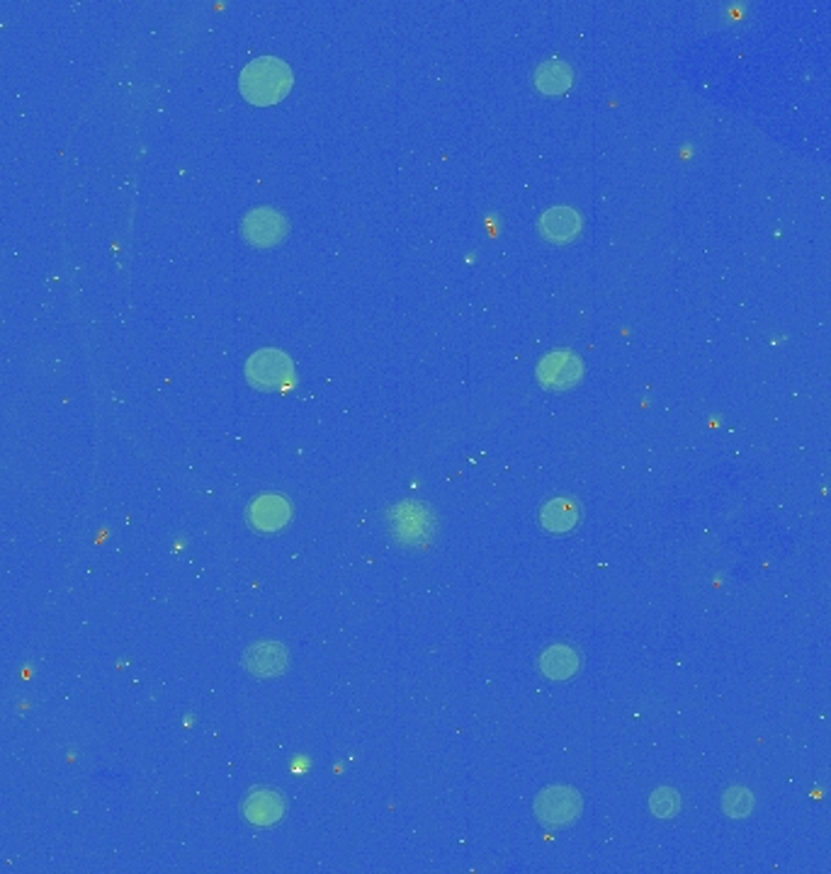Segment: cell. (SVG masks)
Wrapping results in <instances>:
<instances>
[{"instance_id": "6da1fadb", "label": "cell", "mask_w": 831, "mask_h": 874, "mask_svg": "<svg viewBox=\"0 0 831 874\" xmlns=\"http://www.w3.org/2000/svg\"><path fill=\"white\" fill-rule=\"evenodd\" d=\"M292 88V71L290 66L282 59L275 56H260L253 59L251 64L239 76V90L251 105L256 107H268L275 105L290 93Z\"/></svg>"}, {"instance_id": "7a4b0ae2", "label": "cell", "mask_w": 831, "mask_h": 874, "mask_svg": "<svg viewBox=\"0 0 831 874\" xmlns=\"http://www.w3.org/2000/svg\"><path fill=\"white\" fill-rule=\"evenodd\" d=\"M533 809L542 826L567 828L581 816V794L567 785L545 787L535 797Z\"/></svg>"}, {"instance_id": "3957f363", "label": "cell", "mask_w": 831, "mask_h": 874, "mask_svg": "<svg viewBox=\"0 0 831 874\" xmlns=\"http://www.w3.org/2000/svg\"><path fill=\"white\" fill-rule=\"evenodd\" d=\"M292 360L282 350L275 348H263L258 353L251 355L246 365V377L248 382L256 389L263 391H277L292 382Z\"/></svg>"}, {"instance_id": "277c9868", "label": "cell", "mask_w": 831, "mask_h": 874, "mask_svg": "<svg viewBox=\"0 0 831 874\" xmlns=\"http://www.w3.org/2000/svg\"><path fill=\"white\" fill-rule=\"evenodd\" d=\"M285 214H280L273 207H253L246 217L241 219V234L251 246L270 248L280 243L287 236Z\"/></svg>"}, {"instance_id": "5b68a950", "label": "cell", "mask_w": 831, "mask_h": 874, "mask_svg": "<svg viewBox=\"0 0 831 874\" xmlns=\"http://www.w3.org/2000/svg\"><path fill=\"white\" fill-rule=\"evenodd\" d=\"M584 365H581L579 355L569 353V350H554V353L542 357L540 367H537V377L545 389L564 391L579 384Z\"/></svg>"}, {"instance_id": "8992f818", "label": "cell", "mask_w": 831, "mask_h": 874, "mask_svg": "<svg viewBox=\"0 0 831 874\" xmlns=\"http://www.w3.org/2000/svg\"><path fill=\"white\" fill-rule=\"evenodd\" d=\"M290 518V503H287L285 496H277V493H265V496L256 498L251 503V508H248V522L258 532H280L290 522Z\"/></svg>"}, {"instance_id": "52a82bcc", "label": "cell", "mask_w": 831, "mask_h": 874, "mask_svg": "<svg viewBox=\"0 0 831 874\" xmlns=\"http://www.w3.org/2000/svg\"><path fill=\"white\" fill-rule=\"evenodd\" d=\"M243 666H246L248 673L256 675V678H275V675H282L287 671V666H290V654H287V649L282 644L263 641V644L251 646V649L246 651V656H243Z\"/></svg>"}, {"instance_id": "ba28073f", "label": "cell", "mask_w": 831, "mask_h": 874, "mask_svg": "<svg viewBox=\"0 0 831 874\" xmlns=\"http://www.w3.org/2000/svg\"><path fill=\"white\" fill-rule=\"evenodd\" d=\"M243 814L253 826H273L285 816V797L273 790H253L243 802Z\"/></svg>"}, {"instance_id": "9c48e42d", "label": "cell", "mask_w": 831, "mask_h": 874, "mask_svg": "<svg viewBox=\"0 0 831 874\" xmlns=\"http://www.w3.org/2000/svg\"><path fill=\"white\" fill-rule=\"evenodd\" d=\"M581 520V508L574 498L559 496L542 505L540 510V525L552 535H564V532L574 530Z\"/></svg>"}, {"instance_id": "30bf717a", "label": "cell", "mask_w": 831, "mask_h": 874, "mask_svg": "<svg viewBox=\"0 0 831 874\" xmlns=\"http://www.w3.org/2000/svg\"><path fill=\"white\" fill-rule=\"evenodd\" d=\"M540 231L547 241L569 243L579 236L581 217L572 207H552L542 214Z\"/></svg>"}, {"instance_id": "8fae6325", "label": "cell", "mask_w": 831, "mask_h": 874, "mask_svg": "<svg viewBox=\"0 0 831 874\" xmlns=\"http://www.w3.org/2000/svg\"><path fill=\"white\" fill-rule=\"evenodd\" d=\"M394 525H397L399 539L416 544L418 539L426 537L431 530V518H428L426 508L418 503H404L394 510Z\"/></svg>"}, {"instance_id": "7c38bea8", "label": "cell", "mask_w": 831, "mask_h": 874, "mask_svg": "<svg viewBox=\"0 0 831 874\" xmlns=\"http://www.w3.org/2000/svg\"><path fill=\"white\" fill-rule=\"evenodd\" d=\"M581 658L569 646H550L545 654L540 656V671L550 680H569L579 673Z\"/></svg>"}, {"instance_id": "4fadbf2b", "label": "cell", "mask_w": 831, "mask_h": 874, "mask_svg": "<svg viewBox=\"0 0 831 874\" xmlns=\"http://www.w3.org/2000/svg\"><path fill=\"white\" fill-rule=\"evenodd\" d=\"M574 81V73L564 61H545L535 71V85L542 93H564Z\"/></svg>"}, {"instance_id": "5bb4252c", "label": "cell", "mask_w": 831, "mask_h": 874, "mask_svg": "<svg viewBox=\"0 0 831 874\" xmlns=\"http://www.w3.org/2000/svg\"><path fill=\"white\" fill-rule=\"evenodd\" d=\"M722 809H725V814L732 816V819H744V816H749L751 809H754V797H751V792L746 790V787H732V790H727L725 797H722Z\"/></svg>"}, {"instance_id": "9a60e30c", "label": "cell", "mask_w": 831, "mask_h": 874, "mask_svg": "<svg viewBox=\"0 0 831 874\" xmlns=\"http://www.w3.org/2000/svg\"><path fill=\"white\" fill-rule=\"evenodd\" d=\"M678 794L676 790H671V787H659L657 792L649 797V809H652V814H657L659 819H669V816H674L678 811Z\"/></svg>"}]
</instances>
